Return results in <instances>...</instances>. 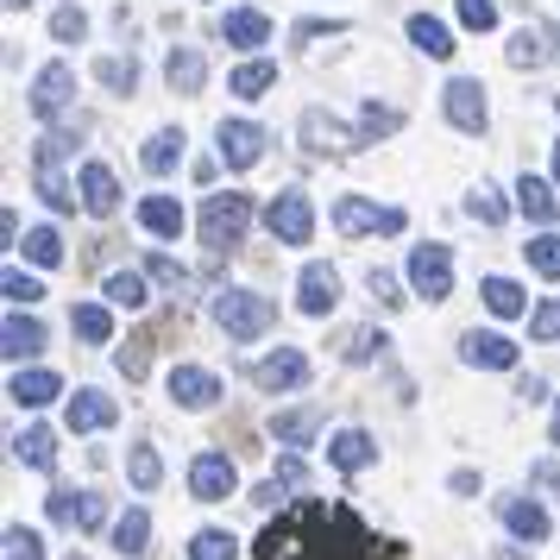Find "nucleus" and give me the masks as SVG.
<instances>
[{
	"label": "nucleus",
	"instance_id": "f257e3e1",
	"mask_svg": "<svg viewBox=\"0 0 560 560\" xmlns=\"http://www.w3.org/2000/svg\"><path fill=\"white\" fill-rule=\"evenodd\" d=\"M253 560H404V548H384L347 504L303 498L258 529Z\"/></svg>",
	"mask_w": 560,
	"mask_h": 560
},
{
	"label": "nucleus",
	"instance_id": "f03ea898",
	"mask_svg": "<svg viewBox=\"0 0 560 560\" xmlns=\"http://www.w3.org/2000/svg\"><path fill=\"white\" fill-rule=\"evenodd\" d=\"M246 228H253V196L221 189V196H208L202 202V246H208V258L240 253V246H246Z\"/></svg>",
	"mask_w": 560,
	"mask_h": 560
},
{
	"label": "nucleus",
	"instance_id": "7ed1b4c3",
	"mask_svg": "<svg viewBox=\"0 0 560 560\" xmlns=\"http://www.w3.org/2000/svg\"><path fill=\"white\" fill-rule=\"evenodd\" d=\"M214 322H221L228 340H258V334L278 328V303L258 296V290H221L214 296Z\"/></svg>",
	"mask_w": 560,
	"mask_h": 560
},
{
	"label": "nucleus",
	"instance_id": "20e7f679",
	"mask_svg": "<svg viewBox=\"0 0 560 560\" xmlns=\"http://www.w3.org/2000/svg\"><path fill=\"white\" fill-rule=\"evenodd\" d=\"M265 228H271L278 246H308L315 240V202H308L303 189H278L265 202Z\"/></svg>",
	"mask_w": 560,
	"mask_h": 560
},
{
	"label": "nucleus",
	"instance_id": "39448f33",
	"mask_svg": "<svg viewBox=\"0 0 560 560\" xmlns=\"http://www.w3.org/2000/svg\"><path fill=\"white\" fill-rule=\"evenodd\" d=\"M409 290L429 303H447L454 296V253L447 246H409Z\"/></svg>",
	"mask_w": 560,
	"mask_h": 560
},
{
	"label": "nucleus",
	"instance_id": "423d86ee",
	"mask_svg": "<svg viewBox=\"0 0 560 560\" xmlns=\"http://www.w3.org/2000/svg\"><path fill=\"white\" fill-rule=\"evenodd\" d=\"M271 145V132L258 127V120H221L214 127V158L228 164V171H253L258 158Z\"/></svg>",
	"mask_w": 560,
	"mask_h": 560
},
{
	"label": "nucleus",
	"instance_id": "0eeeda50",
	"mask_svg": "<svg viewBox=\"0 0 560 560\" xmlns=\"http://www.w3.org/2000/svg\"><path fill=\"white\" fill-rule=\"evenodd\" d=\"M77 102V63H45L38 77H32V120H63V107Z\"/></svg>",
	"mask_w": 560,
	"mask_h": 560
},
{
	"label": "nucleus",
	"instance_id": "6e6552de",
	"mask_svg": "<svg viewBox=\"0 0 560 560\" xmlns=\"http://www.w3.org/2000/svg\"><path fill=\"white\" fill-rule=\"evenodd\" d=\"M240 491V466L228 454H196L189 459V498L196 504H228Z\"/></svg>",
	"mask_w": 560,
	"mask_h": 560
},
{
	"label": "nucleus",
	"instance_id": "1a4fd4ad",
	"mask_svg": "<svg viewBox=\"0 0 560 560\" xmlns=\"http://www.w3.org/2000/svg\"><path fill=\"white\" fill-rule=\"evenodd\" d=\"M45 510H51L57 529H77V535H95L107 523V504L95 498V491H70V485H57L51 498H45Z\"/></svg>",
	"mask_w": 560,
	"mask_h": 560
},
{
	"label": "nucleus",
	"instance_id": "9d476101",
	"mask_svg": "<svg viewBox=\"0 0 560 560\" xmlns=\"http://www.w3.org/2000/svg\"><path fill=\"white\" fill-rule=\"evenodd\" d=\"M334 228L347 233V240H359V233H404V208H378V202H365V196H340L334 202Z\"/></svg>",
	"mask_w": 560,
	"mask_h": 560
},
{
	"label": "nucleus",
	"instance_id": "9b49d317",
	"mask_svg": "<svg viewBox=\"0 0 560 560\" xmlns=\"http://www.w3.org/2000/svg\"><path fill=\"white\" fill-rule=\"evenodd\" d=\"M441 107H447V120H454L459 132H472L479 139L485 127H491V102H485V82L472 77H454L447 89H441Z\"/></svg>",
	"mask_w": 560,
	"mask_h": 560
},
{
	"label": "nucleus",
	"instance_id": "f8f14e48",
	"mask_svg": "<svg viewBox=\"0 0 560 560\" xmlns=\"http://www.w3.org/2000/svg\"><path fill=\"white\" fill-rule=\"evenodd\" d=\"M303 145L315 158H347V152H359V145H365V139H359V132H347L340 127V120H334L328 107H303Z\"/></svg>",
	"mask_w": 560,
	"mask_h": 560
},
{
	"label": "nucleus",
	"instance_id": "ddd939ff",
	"mask_svg": "<svg viewBox=\"0 0 560 560\" xmlns=\"http://www.w3.org/2000/svg\"><path fill=\"white\" fill-rule=\"evenodd\" d=\"M253 384H258V390H271V397L303 390V384H308V353H303V347H278V353H265L253 365Z\"/></svg>",
	"mask_w": 560,
	"mask_h": 560
},
{
	"label": "nucleus",
	"instance_id": "4468645a",
	"mask_svg": "<svg viewBox=\"0 0 560 560\" xmlns=\"http://www.w3.org/2000/svg\"><path fill=\"white\" fill-rule=\"evenodd\" d=\"M459 359L472 365V372H510L516 365V340L510 334H491V328H466L459 334Z\"/></svg>",
	"mask_w": 560,
	"mask_h": 560
},
{
	"label": "nucleus",
	"instance_id": "2eb2a0df",
	"mask_svg": "<svg viewBox=\"0 0 560 560\" xmlns=\"http://www.w3.org/2000/svg\"><path fill=\"white\" fill-rule=\"evenodd\" d=\"M334 303H340V271L334 265H303V278H296V308L303 315H334Z\"/></svg>",
	"mask_w": 560,
	"mask_h": 560
},
{
	"label": "nucleus",
	"instance_id": "dca6fc26",
	"mask_svg": "<svg viewBox=\"0 0 560 560\" xmlns=\"http://www.w3.org/2000/svg\"><path fill=\"white\" fill-rule=\"evenodd\" d=\"M164 390H171V404H183V409H208L214 397H221V378L202 372V365H171Z\"/></svg>",
	"mask_w": 560,
	"mask_h": 560
},
{
	"label": "nucleus",
	"instance_id": "f3484780",
	"mask_svg": "<svg viewBox=\"0 0 560 560\" xmlns=\"http://www.w3.org/2000/svg\"><path fill=\"white\" fill-rule=\"evenodd\" d=\"M77 189H82V208H89V214H95V221H107V214H114V208H120V177H114V171H107L102 158H95V164H82Z\"/></svg>",
	"mask_w": 560,
	"mask_h": 560
},
{
	"label": "nucleus",
	"instance_id": "a211bd4d",
	"mask_svg": "<svg viewBox=\"0 0 560 560\" xmlns=\"http://www.w3.org/2000/svg\"><path fill=\"white\" fill-rule=\"evenodd\" d=\"M114 416H120L114 397H102V390H77V397L63 404V429L70 434H95V429H107Z\"/></svg>",
	"mask_w": 560,
	"mask_h": 560
},
{
	"label": "nucleus",
	"instance_id": "6ab92c4d",
	"mask_svg": "<svg viewBox=\"0 0 560 560\" xmlns=\"http://www.w3.org/2000/svg\"><path fill=\"white\" fill-rule=\"evenodd\" d=\"M498 516H504V529L516 535V541H548V510L535 504V498H498Z\"/></svg>",
	"mask_w": 560,
	"mask_h": 560
},
{
	"label": "nucleus",
	"instance_id": "aec40b11",
	"mask_svg": "<svg viewBox=\"0 0 560 560\" xmlns=\"http://www.w3.org/2000/svg\"><path fill=\"white\" fill-rule=\"evenodd\" d=\"M221 38L233 51H258V45H271V20L258 7H233V13H221Z\"/></svg>",
	"mask_w": 560,
	"mask_h": 560
},
{
	"label": "nucleus",
	"instance_id": "412c9836",
	"mask_svg": "<svg viewBox=\"0 0 560 560\" xmlns=\"http://www.w3.org/2000/svg\"><path fill=\"white\" fill-rule=\"evenodd\" d=\"M372 459H378V441H372L365 429H340L328 441V466L334 472H365Z\"/></svg>",
	"mask_w": 560,
	"mask_h": 560
},
{
	"label": "nucleus",
	"instance_id": "4be33fe9",
	"mask_svg": "<svg viewBox=\"0 0 560 560\" xmlns=\"http://www.w3.org/2000/svg\"><path fill=\"white\" fill-rule=\"evenodd\" d=\"M164 82H171V95H202L208 82V57L196 45H177V51L164 57Z\"/></svg>",
	"mask_w": 560,
	"mask_h": 560
},
{
	"label": "nucleus",
	"instance_id": "5701e85b",
	"mask_svg": "<svg viewBox=\"0 0 560 560\" xmlns=\"http://www.w3.org/2000/svg\"><path fill=\"white\" fill-rule=\"evenodd\" d=\"M322 404H303V409H283V416H271V434H278V447H308L315 434H322Z\"/></svg>",
	"mask_w": 560,
	"mask_h": 560
},
{
	"label": "nucleus",
	"instance_id": "b1692460",
	"mask_svg": "<svg viewBox=\"0 0 560 560\" xmlns=\"http://www.w3.org/2000/svg\"><path fill=\"white\" fill-rule=\"evenodd\" d=\"M516 208L529 214L535 228H555V221H560V196H555V189H548L541 177H529V171L516 177Z\"/></svg>",
	"mask_w": 560,
	"mask_h": 560
},
{
	"label": "nucleus",
	"instance_id": "393cba45",
	"mask_svg": "<svg viewBox=\"0 0 560 560\" xmlns=\"http://www.w3.org/2000/svg\"><path fill=\"white\" fill-rule=\"evenodd\" d=\"M7 397H13L20 409H45V404H57V397H63V378H57V372H13Z\"/></svg>",
	"mask_w": 560,
	"mask_h": 560
},
{
	"label": "nucleus",
	"instance_id": "a878e982",
	"mask_svg": "<svg viewBox=\"0 0 560 560\" xmlns=\"http://www.w3.org/2000/svg\"><path fill=\"white\" fill-rule=\"evenodd\" d=\"M183 145H189V139H183V127H158L152 139H145V152H139V164H145L152 177H171V171L183 164Z\"/></svg>",
	"mask_w": 560,
	"mask_h": 560
},
{
	"label": "nucleus",
	"instance_id": "bb28decb",
	"mask_svg": "<svg viewBox=\"0 0 560 560\" xmlns=\"http://www.w3.org/2000/svg\"><path fill=\"white\" fill-rule=\"evenodd\" d=\"M0 353H7V359H32V353H45V328H38L32 315H20V308H13V315L0 322Z\"/></svg>",
	"mask_w": 560,
	"mask_h": 560
},
{
	"label": "nucleus",
	"instance_id": "cd10ccee",
	"mask_svg": "<svg viewBox=\"0 0 560 560\" xmlns=\"http://www.w3.org/2000/svg\"><path fill=\"white\" fill-rule=\"evenodd\" d=\"M409 45L422 57H434V63H447V57H454V32L441 26L434 13H409Z\"/></svg>",
	"mask_w": 560,
	"mask_h": 560
},
{
	"label": "nucleus",
	"instance_id": "c85d7f7f",
	"mask_svg": "<svg viewBox=\"0 0 560 560\" xmlns=\"http://www.w3.org/2000/svg\"><path fill=\"white\" fill-rule=\"evenodd\" d=\"M114 555L120 560L152 555V516H145V510H127V516L114 523Z\"/></svg>",
	"mask_w": 560,
	"mask_h": 560
},
{
	"label": "nucleus",
	"instance_id": "c756f323",
	"mask_svg": "<svg viewBox=\"0 0 560 560\" xmlns=\"http://www.w3.org/2000/svg\"><path fill=\"white\" fill-rule=\"evenodd\" d=\"M265 89H278V63L271 57H253V63H240L228 77V95H240V102H258Z\"/></svg>",
	"mask_w": 560,
	"mask_h": 560
},
{
	"label": "nucleus",
	"instance_id": "7c9ffc66",
	"mask_svg": "<svg viewBox=\"0 0 560 560\" xmlns=\"http://www.w3.org/2000/svg\"><path fill=\"white\" fill-rule=\"evenodd\" d=\"M13 459H20V466H32V472H51V466H57V434L51 429L13 434Z\"/></svg>",
	"mask_w": 560,
	"mask_h": 560
},
{
	"label": "nucleus",
	"instance_id": "2f4dec72",
	"mask_svg": "<svg viewBox=\"0 0 560 560\" xmlns=\"http://www.w3.org/2000/svg\"><path fill=\"white\" fill-rule=\"evenodd\" d=\"M139 228L158 233V240H177L183 233V202H171V196H145V202H139Z\"/></svg>",
	"mask_w": 560,
	"mask_h": 560
},
{
	"label": "nucleus",
	"instance_id": "473e14b6",
	"mask_svg": "<svg viewBox=\"0 0 560 560\" xmlns=\"http://www.w3.org/2000/svg\"><path fill=\"white\" fill-rule=\"evenodd\" d=\"M397 127H404V107L378 102V95H372V102L359 107V139H365V145H378V139H390Z\"/></svg>",
	"mask_w": 560,
	"mask_h": 560
},
{
	"label": "nucleus",
	"instance_id": "72a5a7b5",
	"mask_svg": "<svg viewBox=\"0 0 560 560\" xmlns=\"http://www.w3.org/2000/svg\"><path fill=\"white\" fill-rule=\"evenodd\" d=\"M479 296H485V308H491V315H504V322L529 315V296H523V290H516L510 278H485V283H479Z\"/></svg>",
	"mask_w": 560,
	"mask_h": 560
},
{
	"label": "nucleus",
	"instance_id": "f704fd0d",
	"mask_svg": "<svg viewBox=\"0 0 560 560\" xmlns=\"http://www.w3.org/2000/svg\"><path fill=\"white\" fill-rule=\"evenodd\" d=\"M70 328H77V340H89V347H107V340H114V315H107L102 303H77Z\"/></svg>",
	"mask_w": 560,
	"mask_h": 560
},
{
	"label": "nucleus",
	"instance_id": "c9c22d12",
	"mask_svg": "<svg viewBox=\"0 0 560 560\" xmlns=\"http://www.w3.org/2000/svg\"><path fill=\"white\" fill-rule=\"evenodd\" d=\"M189 560H240V541L228 529H196L189 535Z\"/></svg>",
	"mask_w": 560,
	"mask_h": 560
},
{
	"label": "nucleus",
	"instance_id": "e433bc0d",
	"mask_svg": "<svg viewBox=\"0 0 560 560\" xmlns=\"http://www.w3.org/2000/svg\"><path fill=\"white\" fill-rule=\"evenodd\" d=\"M102 296L114 308H145V278H139V271H114V278L102 283Z\"/></svg>",
	"mask_w": 560,
	"mask_h": 560
},
{
	"label": "nucleus",
	"instance_id": "4c0bfd02",
	"mask_svg": "<svg viewBox=\"0 0 560 560\" xmlns=\"http://www.w3.org/2000/svg\"><path fill=\"white\" fill-rule=\"evenodd\" d=\"M523 258H529V271L560 283V233H535L529 246H523Z\"/></svg>",
	"mask_w": 560,
	"mask_h": 560
},
{
	"label": "nucleus",
	"instance_id": "58836bf2",
	"mask_svg": "<svg viewBox=\"0 0 560 560\" xmlns=\"http://www.w3.org/2000/svg\"><path fill=\"white\" fill-rule=\"evenodd\" d=\"M127 472H132V485H139V491H158V479H164V459H158V447H145V441H139V447L127 454Z\"/></svg>",
	"mask_w": 560,
	"mask_h": 560
},
{
	"label": "nucleus",
	"instance_id": "ea45409f",
	"mask_svg": "<svg viewBox=\"0 0 560 560\" xmlns=\"http://www.w3.org/2000/svg\"><path fill=\"white\" fill-rule=\"evenodd\" d=\"M466 214H472L479 228H504V214H510V208L498 202V189H491V183H479V189L466 196Z\"/></svg>",
	"mask_w": 560,
	"mask_h": 560
},
{
	"label": "nucleus",
	"instance_id": "a19ab883",
	"mask_svg": "<svg viewBox=\"0 0 560 560\" xmlns=\"http://www.w3.org/2000/svg\"><path fill=\"white\" fill-rule=\"evenodd\" d=\"M95 77H102L114 95H132V89H139V63H132V57H102Z\"/></svg>",
	"mask_w": 560,
	"mask_h": 560
},
{
	"label": "nucleus",
	"instance_id": "79ce46f5",
	"mask_svg": "<svg viewBox=\"0 0 560 560\" xmlns=\"http://www.w3.org/2000/svg\"><path fill=\"white\" fill-rule=\"evenodd\" d=\"M0 548H7V560H45V541H38V529H26V523H7Z\"/></svg>",
	"mask_w": 560,
	"mask_h": 560
},
{
	"label": "nucleus",
	"instance_id": "37998d69",
	"mask_svg": "<svg viewBox=\"0 0 560 560\" xmlns=\"http://www.w3.org/2000/svg\"><path fill=\"white\" fill-rule=\"evenodd\" d=\"M26 258H32V265H45V271L63 265V240H57V228H32L26 233Z\"/></svg>",
	"mask_w": 560,
	"mask_h": 560
},
{
	"label": "nucleus",
	"instance_id": "c03bdc74",
	"mask_svg": "<svg viewBox=\"0 0 560 560\" xmlns=\"http://www.w3.org/2000/svg\"><path fill=\"white\" fill-rule=\"evenodd\" d=\"M51 38L57 45H82V38H89V13H82V7H57L51 13Z\"/></svg>",
	"mask_w": 560,
	"mask_h": 560
},
{
	"label": "nucleus",
	"instance_id": "a18cd8bd",
	"mask_svg": "<svg viewBox=\"0 0 560 560\" xmlns=\"http://www.w3.org/2000/svg\"><path fill=\"white\" fill-rule=\"evenodd\" d=\"M384 347H390L384 334H372V328H353V334H347V347H340V359H347V365H365V359H378Z\"/></svg>",
	"mask_w": 560,
	"mask_h": 560
},
{
	"label": "nucleus",
	"instance_id": "49530a36",
	"mask_svg": "<svg viewBox=\"0 0 560 560\" xmlns=\"http://www.w3.org/2000/svg\"><path fill=\"white\" fill-rule=\"evenodd\" d=\"M0 290H7V303H13V308H26V303H38V296H45V283H38V278H26L20 265H7V278H0Z\"/></svg>",
	"mask_w": 560,
	"mask_h": 560
},
{
	"label": "nucleus",
	"instance_id": "de8ad7c7",
	"mask_svg": "<svg viewBox=\"0 0 560 560\" xmlns=\"http://www.w3.org/2000/svg\"><path fill=\"white\" fill-rule=\"evenodd\" d=\"M145 278H152V283H164V290H189V271H183L177 258H164V253H152V258H145Z\"/></svg>",
	"mask_w": 560,
	"mask_h": 560
},
{
	"label": "nucleus",
	"instance_id": "09e8293b",
	"mask_svg": "<svg viewBox=\"0 0 560 560\" xmlns=\"http://www.w3.org/2000/svg\"><path fill=\"white\" fill-rule=\"evenodd\" d=\"M459 26L466 32H491L498 26V0H459Z\"/></svg>",
	"mask_w": 560,
	"mask_h": 560
},
{
	"label": "nucleus",
	"instance_id": "8fccbe9b",
	"mask_svg": "<svg viewBox=\"0 0 560 560\" xmlns=\"http://www.w3.org/2000/svg\"><path fill=\"white\" fill-rule=\"evenodd\" d=\"M529 340H541V347H555L560 340V303H541L529 315Z\"/></svg>",
	"mask_w": 560,
	"mask_h": 560
},
{
	"label": "nucleus",
	"instance_id": "3c124183",
	"mask_svg": "<svg viewBox=\"0 0 560 560\" xmlns=\"http://www.w3.org/2000/svg\"><path fill=\"white\" fill-rule=\"evenodd\" d=\"M365 290L378 296V308H404V303H409L404 290H397V278H390V271H372V278H365Z\"/></svg>",
	"mask_w": 560,
	"mask_h": 560
},
{
	"label": "nucleus",
	"instance_id": "603ef678",
	"mask_svg": "<svg viewBox=\"0 0 560 560\" xmlns=\"http://www.w3.org/2000/svg\"><path fill=\"white\" fill-rule=\"evenodd\" d=\"M145 340H127V353H120V372H127V378H145Z\"/></svg>",
	"mask_w": 560,
	"mask_h": 560
},
{
	"label": "nucleus",
	"instance_id": "864d4df0",
	"mask_svg": "<svg viewBox=\"0 0 560 560\" xmlns=\"http://www.w3.org/2000/svg\"><path fill=\"white\" fill-rule=\"evenodd\" d=\"M271 479H278L283 491H296V485H303V459H296V454H283V459H278V472H271Z\"/></svg>",
	"mask_w": 560,
	"mask_h": 560
},
{
	"label": "nucleus",
	"instance_id": "5fc2aeb1",
	"mask_svg": "<svg viewBox=\"0 0 560 560\" xmlns=\"http://www.w3.org/2000/svg\"><path fill=\"white\" fill-rule=\"evenodd\" d=\"M322 32H347V20H303L296 38H322Z\"/></svg>",
	"mask_w": 560,
	"mask_h": 560
},
{
	"label": "nucleus",
	"instance_id": "6e6d98bb",
	"mask_svg": "<svg viewBox=\"0 0 560 560\" xmlns=\"http://www.w3.org/2000/svg\"><path fill=\"white\" fill-rule=\"evenodd\" d=\"M535 485H541V491H560V459H541V466H535Z\"/></svg>",
	"mask_w": 560,
	"mask_h": 560
},
{
	"label": "nucleus",
	"instance_id": "4d7b16f0",
	"mask_svg": "<svg viewBox=\"0 0 560 560\" xmlns=\"http://www.w3.org/2000/svg\"><path fill=\"white\" fill-rule=\"evenodd\" d=\"M278 498H283V485H278V479H265V485H258V491H253V504H258V510H271V504H278Z\"/></svg>",
	"mask_w": 560,
	"mask_h": 560
},
{
	"label": "nucleus",
	"instance_id": "13d9d810",
	"mask_svg": "<svg viewBox=\"0 0 560 560\" xmlns=\"http://www.w3.org/2000/svg\"><path fill=\"white\" fill-rule=\"evenodd\" d=\"M516 397H523V404H541V397H548V384H541V378H523V384H516Z\"/></svg>",
	"mask_w": 560,
	"mask_h": 560
},
{
	"label": "nucleus",
	"instance_id": "bf43d9fd",
	"mask_svg": "<svg viewBox=\"0 0 560 560\" xmlns=\"http://www.w3.org/2000/svg\"><path fill=\"white\" fill-rule=\"evenodd\" d=\"M548 441H555V447H560V404H555V429H548Z\"/></svg>",
	"mask_w": 560,
	"mask_h": 560
},
{
	"label": "nucleus",
	"instance_id": "052dcab7",
	"mask_svg": "<svg viewBox=\"0 0 560 560\" xmlns=\"http://www.w3.org/2000/svg\"><path fill=\"white\" fill-rule=\"evenodd\" d=\"M555 183H560V139H555Z\"/></svg>",
	"mask_w": 560,
	"mask_h": 560
},
{
	"label": "nucleus",
	"instance_id": "680f3d73",
	"mask_svg": "<svg viewBox=\"0 0 560 560\" xmlns=\"http://www.w3.org/2000/svg\"><path fill=\"white\" fill-rule=\"evenodd\" d=\"M7 7H13V13H20V7H32V0H7Z\"/></svg>",
	"mask_w": 560,
	"mask_h": 560
},
{
	"label": "nucleus",
	"instance_id": "e2e57ef3",
	"mask_svg": "<svg viewBox=\"0 0 560 560\" xmlns=\"http://www.w3.org/2000/svg\"><path fill=\"white\" fill-rule=\"evenodd\" d=\"M498 560H523V555H516V548H510V555H498Z\"/></svg>",
	"mask_w": 560,
	"mask_h": 560
},
{
	"label": "nucleus",
	"instance_id": "0e129e2a",
	"mask_svg": "<svg viewBox=\"0 0 560 560\" xmlns=\"http://www.w3.org/2000/svg\"><path fill=\"white\" fill-rule=\"evenodd\" d=\"M555 107H560V95H555Z\"/></svg>",
	"mask_w": 560,
	"mask_h": 560
},
{
	"label": "nucleus",
	"instance_id": "69168bd1",
	"mask_svg": "<svg viewBox=\"0 0 560 560\" xmlns=\"http://www.w3.org/2000/svg\"><path fill=\"white\" fill-rule=\"evenodd\" d=\"M70 560H82V555H70Z\"/></svg>",
	"mask_w": 560,
	"mask_h": 560
}]
</instances>
